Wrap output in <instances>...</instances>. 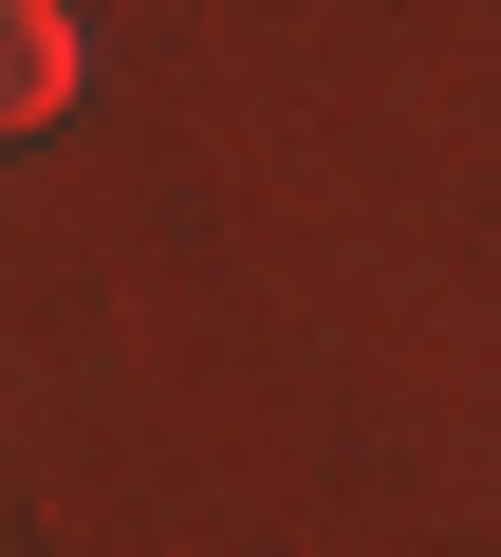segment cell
Listing matches in <instances>:
<instances>
[{
  "instance_id": "cell-1",
  "label": "cell",
  "mask_w": 501,
  "mask_h": 557,
  "mask_svg": "<svg viewBox=\"0 0 501 557\" xmlns=\"http://www.w3.org/2000/svg\"><path fill=\"white\" fill-rule=\"evenodd\" d=\"M75 112V0H0V131Z\"/></svg>"
}]
</instances>
